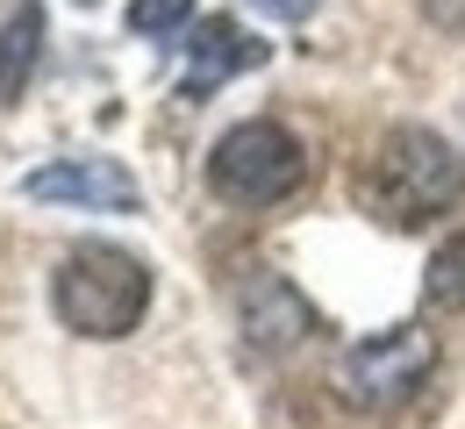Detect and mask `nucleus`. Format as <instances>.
I'll list each match as a JSON object with an SVG mask.
<instances>
[{
	"label": "nucleus",
	"instance_id": "1",
	"mask_svg": "<svg viewBox=\"0 0 465 429\" xmlns=\"http://www.w3.org/2000/svg\"><path fill=\"white\" fill-rule=\"evenodd\" d=\"M459 193H465V158L437 129H415V122L387 129L372 165H365V180H358V200L394 229H415V222L444 215Z\"/></svg>",
	"mask_w": 465,
	"mask_h": 429
},
{
	"label": "nucleus",
	"instance_id": "2",
	"mask_svg": "<svg viewBox=\"0 0 465 429\" xmlns=\"http://www.w3.org/2000/svg\"><path fill=\"white\" fill-rule=\"evenodd\" d=\"M51 301H58V322L79 329V336H101V344L129 336L151 307V265L122 244H79L58 265Z\"/></svg>",
	"mask_w": 465,
	"mask_h": 429
},
{
	"label": "nucleus",
	"instance_id": "3",
	"mask_svg": "<svg viewBox=\"0 0 465 429\" xmlns=\"http://www.w3.org/2000/svg\"><path fill=\"white\" fill-rule=\"evenodd\" d=\"M308 180V151L293 143L280 122H236L215 151H208V186L230 208H272Z\"/></svg>",
	"mask_w": 465,
	"mask_h": 429
},
{
	"label": "nucleus",
	"instance_id": "4",
	"mask_svg": "<svg viewBox=\"0 0 465 429\" xmlns=\"http://www.w3.org/2000/svg\"><path fill=\"white\" fill-rule=\"evenodd\" d=\"M430 372H437V336L415 329V322H401V329H380V336L351 344L337 379H344V394L358 408H401V401L422 394Z\"/></svg>",
	"mask_w": 465,
	"mask_h": 429
},
{
	"label": "nucleus",
	"instance_id": "5",
	"mask_svg": "<svg viewBox=\"0 0 465 429\" xmlns=\"http://www.w3.org/2000/svg\"><path fill=\"white\" fill-rule=\"evenodd\" d=\"M29 200H64V208H94V215H129L136 208V180L122 172L115 158H58V165H36L22 180Z\"/></svg>",
	"mask_w": 465,
	"mask_h": 429
},
{
	"label": "nucleus",
	"instance_id": "6",
	"mask_svg": "<svg viewBox=\"0 0 465 429\" xmlns=\"http://www.w3.org/2000/svg\"><path fill=\"white\" fill-rule=\"evenodd\" d=\"M186 58H193V64H186V86H179V93H186V101H208V93H215L230 72L265 64V44H258V36H243L230 15H208V22H193Z\"/></svg>",
	"mask_w": 465,
	"mask_h": 429
},
{
	"label": "nucleus",
	"instance_id": "7",
	"mask_svg": "<svg viewBox=\"0 0 465 429\" xmlns=\"http://www.w3.org/2000/svg\"><path fill=\"white\" fill-rule=\"evenodd\" d=\"M236 307H243V336H251L258 351H287V344H301V336L315 329L308 301L293 294L280 272H258V279L236 294Z\"/></svg>",
	"mask_w": 465,
	"mask_h": 429
},
{
	"label": "nucleus",
	"instance_id": "8",
	"mask_svg": "<svg viewBox=\"0 0 465 429\" xmlns=\"http://www.w3.org/2000/svg\"><path fill=\"white\" fill-rule=\"evenodd\" d=\"M36 58H44V7H36V0H22V7L0 22V108H15V101H22V86H29Z\"/></svg>",
	"mask_w": 465,
	"mask_h": 429
},
{
	"label": "nucleus",
	"instance_id": "9",
	"mask_svg": "<svg viewBox=\"0 0 465 429\" xmlns=\"http://www.w3.org/2000/svg\"><path fill=\"white\" fill-rule=\"evenodd\" d=\"M422 301L437 307V315H459V307H465V229L437 244L430 272H422Z\"/></svg>",
	"mask_w": 465,
	"mask_h": 429
},
{
	"label": "nucleus",
	"instance_id": "10",
	"mask_svg": "<svg viewBox=\"0 0 465 429\" xmlns=\"http://www.w3.org/2000/svg\"><path fill=\"white\" fill-rule=\"evenodd\" d=\"M179 22H193V0H129V29L136 36H173Z\"/></svg>",
	"mask_w": 465,
	"mask_h": 429
},
{
	"label": "nucleus",
	"instance_id": "11",
	"mask_svg": "<svg viewBox=\"0 0 465 429\" xmlns=\"http://www.w3.org/2000/svg\"><path fill=\"white\" fill-rule=\"evenodd\" d=\"M251 7H258V15H272V22H308L322 0H251Z\"/></svg>",
	"mask_w": 465,
	"mask_h": 429
},
{
	"label": "nucleus",
	"instance_id": "12",
	"mask_svg": "<svg viewBox=\"0 0 465 429\" xmlns=\"http://www.w3.org/2000/svg\"><path fill=\"white\" fill-rule=\"evenodd\" d=\"M422 15H430L437 29H451V36L465 29V0H422Z\"/></svg>",
	"mask_w": 465,
	"mask_h": 429
}]
</instances>
